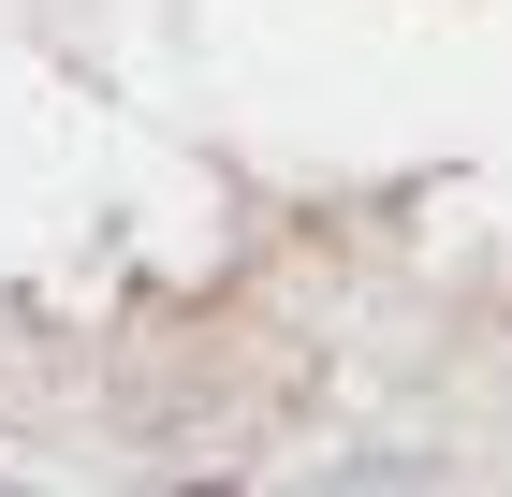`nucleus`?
I'll list each match as a JSON object with an SVG mask.
<instances>
[{
    "label": "nucleus",
    "instance_id": "nucleus-1",
    "mask_svg": "<svg viewBox=\"0 0 512 497\" xmlns=\"http://www.w3.org/2000/svg\"><path fill=\"white\" fill-rule=\"evenodd\" d=\"M322 497H439V483H425V468H395V454H366V468H337Z\"/></svg>",
    "mask_w": 512,
    "mask_h": 497
}]
</instances>
